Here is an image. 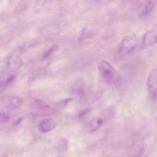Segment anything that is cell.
<instances>
[{
	"label": "cell",
	"mask_w": 157,
	"mask_h": 157,
	"mask_svg": "<svg viewBox=\"0 0 157 157\" xmlns=\"http://www.w3.org/2000/svg\"><path fill=\"white\" fill-rule=\"evenodd\" d=\"M99 71L105 81L114 84L117 81V74L113 67L107 61L103 60L99 66Z\"/></svg>",
	"instance_id": "1"
},
{
	"label": "cell",
	"mask_w": 157,
	"mask_h": 157,
	"mask_svg": "<svg viewBox=\"0 0 157 157\" xmlns=\"http://www.w3.org/2000/svg\"><path fill=\"white\" fill-rule=\"evenodd\" d=\"M137 41L134 35L125 36L118 48V53L122 56L128 55L134 51L136 47Z\"/></svg>",
	"instance_id": "2"
},
{
	"label": "cell",
	"mask_w": 157,
	"mask_h": 157,
	"mask_svg": "<svg viewBox=\"0 0 157 157\" xmlns=\"http://www.w3.org/2000/svg\"><path fill=\"white\" fill-rule=\"evenodd\" d=\"M148 92L153 101L157 100V70H152L149 74L147 82Z\"/></svg>",
	"instance_id": "3"
},
{
	"label": "cell",
	"mask_w": 157,
	"mask_h": 157,
	"mask_svg": "<svg viewBox=\"0 0 157 157\" xmlns=\"http://www.w3.org/2000/svg\"><path fill=\"white\" fill-rule=\"evenodd\" d=\"M157 43V31L151 30L146 32L142 38L141 48H145L151 46Z\"/></svg>",
	"instance_id": "4"
},
{
	"label": "cell",
	"mask_w": 157,
	"mask_h": 157,
	"mask_svg": "<svg viewBox=\"0 0 157 157\" xmlns=\"http://www.w3.org/2000/svg\"><path fill=\"white\" fill-rule=\"evenodd\" d=\"M21 59L19 56H11L7 60V68L11 71L17 70L21 67Z\"/></svg>",
	"instance_id": "5"
},
{
	"label": "cell",
	"mask_w": 157,
	"mask_h": 157,
	"mask_svg": "<svg viewBox=\"0 0 157 157\" xmlns=\"http://www.w3.org/2000/svg\"><path fill=\"white\" fill-rule=\"evenodd\" d=\"M56 122L52 118H47L41 121L39 128L42 132L46 133L51 131L56 126Z\"/></svg>",
	"instance_id": "6"
},
{
	"label": "cell",
	"mask_w": 157,
	"mask_h": 157,
	"mask_svg": "<svg viewBox=\"0 0 157 157\" xmlns=\"http://www.w3.org/2000/svg\"><path fill=\"white\" fill-rule=\"evenodd\" d=\"M23 100L18 96H11L7 99L6 102V107L10 109H17L21 105Z\"/></svg>",
	"instance_id": "7"
},
{
	"label": "cell",
	"mask_w": 157,
	"mask_h": 157,
	"mask_svg": "<svg viewBox=\"0 0 157 157\" xmlns=\"http://www.w3.org/2000/svg\"><path fill=\"white\" fill-rule=\"evenodd\" d=\"M103 124V120L100 117H94L92 119L90 123V132H95L98 130Z\"/></svg>",
	"instance_id": "8"
},
{
	"label": "cell",
	"mask_w": 157,
	"mask_h": 157,
	"mask_svg": "<svg viewBox=\"0 0 157 157\" xmlns=\"http://www.w3.org/2000/svg\"><path fill=\"white\" fill-rule=\"evenodd\" d=\"M33 106L34 109L40 111H47L49 108V105L47 103L40 99L36 100L34 101Z\"/></svg>",
	"instance_id": "9"
},
{
	"label": "cell",
	"mask_w": 157,
	"mask_h": 157,
	"mask_svg": "<svg viewBox=\"0 0 157 157\" xmlns=\"http://www.w3.org/2000/svg\"><path fill=\"white\" fill-rule=\"evenodd\" d=\"M157 3V1H147L145 6L143 8L141 15L146 16V15L149 14L152 11Z\"/></svg>",
	"instance_id": "10"
},
{
	"label": "cell",
	"mask_w": 157,
	"mask_h": 157,
	"mask_svg": "<svg viewBox=\"0 0 157 157\" xmlns=\"http://www.w3.org/2000/svg\"><path fill=\"white\" fill-rule=\"evenodd\" d=\"M68 147V141L66 138H62L59 142L57 145V150L60 152L67 151Z\"/></svg>",
	"instance_id": "11"
},
{
	"label": "cell",
	"mask_w": 157,
	"mask_h": 157,
	"mask_svg": "<svg viewBox=\"0 0 157 157\" xmlns=\"http://www.w3.org/2000/svg\"><path fill=\"white\" fill-rule=\"evenodd\" d=\"M10 115L6 112H1L0 114V122L2 124H6L9 122Z\"/></svg>",
	"instance_id": "12"
},
{
	"label": "cell",
	"mask_w": 157,
	"mask_h": 157,
	"mask_svg": "<svg viewBox=\"0 0 157 157\" xmlns=\"http://www.w3.org/2000/svg\"><path fill=\"white\" fill-rule=\"evenodd\" d=\"M58 48V47L57 45H54L50 48L45 53L44 55L43 56V59H45L49 57V56H51V54H53L55 51L57 50Z\"/></svg>",
	"instance_id": "13"
},
{
	"label": "cell",
	"mask_w": 157,
	"mask_h": 157,
	"mask_svg": "<svg viewBox=\"0 0 157 157\" xmlns=\"http://www.w3.org/2000/svg\"><path fill=\"white\" fill-rule=\"evenodd\" d=\"M14 78H15L14 75H10V77H8V78L4 80V82L3 83L1 84V88L2 86L5 87V86H7V85H8L10 83H11L14 80Z\"/></svg>",
	"instance_id": "14"
},
{
	"label": "cell",
	"mask_w": 157,
	"mask_h": 157,
	"mask_svg": "<svg viewBox=\"0 0 157 157\" xmlns=\"http://www.w3.org/2000/svg\"><path fill=\"white\" fill-rule=\"evenodd\" d=\"M88 113V110H84V111H82V112H81L80 113L79 117H80V118H82V117H84V116L86 115V114Z\"/></svg>",
	"instance_id": "15"
},
{
	"label": "cell",
	"mask_w": 157,
	"mask_h": 157,
	"mask_svg": "<svg viewBox=\"0 0 157 157\" xmlns=\"http://www.w3.org/2000/svg\"></svg>",
	"instance_id": "16"
}]
</instances>
